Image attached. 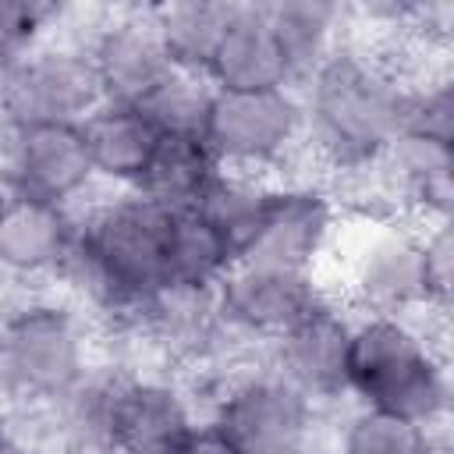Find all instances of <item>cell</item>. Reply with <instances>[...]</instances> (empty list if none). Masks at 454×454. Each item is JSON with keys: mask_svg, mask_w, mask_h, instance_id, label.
<instances>
[{"mask_svg": "<svg viewBox=\"0 0 454 454\" xmlns=\"http://www.w3.org/2000/svg\"><path fill=\"white\" fill-rule=\"evenodd\" d=\"M298 92L309 163L326 181H337L380 163L401 142L411 124L419 82L380 46L355 35L323 60Z\"/></svg>", "mask_w": 454, "mask_h": 454, "instance_id": "6da1fadb", "label": "cell"}, {"mask_svg": "<svg viewBox=\"0 0 454 454\" xmlns=\"http://www.w3.org/2000/svg\"><path fill=\"white\" fill-rule=\"evenodd\" d=\"M92 365V319L57 287H21L0 326V376L11 411L53 415Z\"/></svg>", "mask_w": 454, "mask_h": 454, "instance_id": "7a4b0ae2", "label": "cell"}, {"mask_svg": "<svg viewBox=\"0 0 454 454\" xmlns=\"http://www.w3.org/2000/svg\"><path fill=\"white\" fill-rule=\"evenodd\" d=\"M348 401L429 429L454 419L443 351L422 330L419 316H355Z\"/></svg>", "mask_w": 454, "mask_h": 454, "instance_id": "3957f363", "label": "cell"}, {"mask_svg": "<svg viewBox=\"0 0 454 454\" xmlns=\"http://www.w3.org/2000/svg\"><path fill=\"white\" fill-rule=\"evenodd\" d=\"M206 411L245 454H312L319 404L294 387L270 355L213 358Z\"/></svg>", "mask_w": 454, "mask_h": 454, "instance_id": "277c9868", "label": "cell"}, {"mask_svg": "<svg viewBox=\"0 0 454 454\" xmlns=\"http://www.w3.org/2000/svg\"><path fill=\"white\" fill-rule=\"evenodd\" d=\"M333 298L355 316H422V245L411 220L348 216L330 255Z\"/></svg>", "mask_w": 454, "mask_h": 454, "instance_id": "5b68a950", "label": "cell"}, {"mask_svg": "<svg viewBox=\"0 0 454 454\" xmlns=\"http://www.w3.org/2000/svg\"><path fill=\"white\" fill-rule=\"evenodd\" d=\"M206 145L223 170H241L255 177L298 174L305 153V106L298 89L270 92H223L213 89L206 128Z\"/></svg>", "mask_w": 454, "mask_h": 454, "instance_id": "8992f818", "label": "cell"}, {"mask_svg": "<svg viewBox=\"0 0 454 454\" xmlns=\"http://www.w3.org/2000/svg\"><path fill=\"white\" fill-rule=\"evenodd\" d=\"M326 298L330 284H323L319 273L262 259H238L216 284V319L223 344L234 355H266Z\"/></svg>", "mask_w": 454, "mask_h": 454, "instance_id": "52a82bcc", "label": "cell"}, {"mask_svg": "<svg viewBox=\"0 0 454 454\" xmlns=\"http://www.w3.org/2000/svg\"><path fill=\"white\" fill-rule=\"evenodd\" d=\"M4 92V124H82L96 114L103 85L92 64V53L74 35L60 32L32 53L0 64Z\"/></svg>", "mask_w": 454, "mask_h": 454, "instance_id": "ba28073f", "label": "cell"}, {"mask_svg": "<svg viewBox=\"0 0 454 454\" xmlns=\"http://www.w3.org/2000/svg\"><path fill=\"white\" fill-rule=\"evenodd\" d=\"M71 35L89 46L106 103L142 110L177 71L156 28L153 4L89 11L85 28H82V14H74Z\"/></svg>", "mask_w": 454, "mask_h": 454, "instance_id": "9c48e42d", "label": "cell"}, {"mask_svg": "<svg viewBox=\"0 0 454 454\" xmlns=\"http://www.w3.org/2000/svg\"><path fill=\"white\" fill-rule=\"evenodd\" d=\"M96 192L82 124H4V195L82 209Z\"/></svg>", "mask_w": 454, "mask_h": 454, "instance_id": "30bf717a", "label": "cell"}, {"mask_svg": "<svg viewBox=\"0 0 454 454\" xmlns=\"http://www.w3.org/2000/svg\"><path fill=\"white\" fill-rule=\"evenodd\" d=\"M344 220L348 213L333 184L323 174L298 170V174L273 177L259 241L252 255L245 259H262V262H280L291 270L319 273V266L337 248Z\"/></svg>", "mask_w": 454, "mask_h": 454, "instance_id": "8fae6325", "label": "cell"}, {"mask_svg": "<svg viewBox=\"0 0 454 454\" xmlns=\"http://www.w3.org/2000/svg\"><path fill=\"white\" fill-rule=\"evenodd\" d=\"M202 419L188 383L167 369H128L121 372L110 447L114 454H174L192 426Z\"/></svg>", "mask_w": 454, "mask_h": 454, "instance_id": "7c38bea8", "label": "cell"}, {"mask_svg": "<svg viewBox=\"0 0 454 454\" xmlns=\"http://www.w3.org/2000/svg\"><path fill=\"white\" fill-rule=\"evenodd\" d=\"M351 330L355 312H348L330 291V298L319 301L298 326H291L266 355L319 408H333L348 401Z\"/></svg>", "mask_w": 454, "mask_h": 454, "instance_id": "4fadbf2b", "label": "cell"}, {"mask_svg": "<svg viewBox=\"0 0 454 454\" xmlns=\"http://www.w3.org/2000/svg\"><path fill=\"white\" fill-rule=\"evenodd\" d=\"M78 231V209L4 195L0 262L11 284L53 287Z\"/></svg>", "mask_w": 454, "mask_h": 454, "instance_id": "5bb4252c", "label": "cell"}, {"mask_svg": "<svg viewBox=\"0 0 454 454\" xmlns=\"http://www.w3.org/2000/svg\"><path fill=\"white\" fill-rule=\"evenodd\" d=\"M209 85L223 92L294 89V74L270 18V4H234L231 25L209 64Z\"/></svg>", "mask_w": 454, "mask_h": 454, "instance_id": "9a60e30c", "label": "cell"}, {"mask_svg": "<svg viewBox=\"0 0 454 454\" xmlns=\"http://www.w3.org/2000/svg\"><path fill=\"white\" fill-rule=\"evenodd\" d=\"M82 131L99 188L106 192H135L145 181L149 163L163 142V131L145 110L121 103H103L82 121Z\"/></svg>", "mask_w": 454, "mask_h": 454, "instance_id": "2e32d148", "label": "cell"}, {"mask_svg": "<svg viewBox=\"0 0 454 454\" xmlns=\"http://www.w3.org/2000/svg\"><path fill=\"white\" fill-rule=\"evenodd\" d=\"M270 18L284 43L294 89H301L305 78L323 60H330L348 39H355V7H344V4L280 0V4H270Z\"/></svg>", "mask_w": 454, "mask_h": 454, "instance_id": "e0dca14e", "label": "cell"}, {"mask_svg": "<svg viewBox=\"0 0 454 454\" xmlns=\"http://www.w3.org/2000/svg\"><path fill=\"white\" fill-rule=\"evenodd\" d=\"M220 160L202 135H163L145 181L135 188L170 213L195 209L220 174Z\"/></svg>", "mask_w": 454, "mask_h": 454, "instance_id": "ac0fdd59", "label": "cell"}, {"mask_svg": "<svg viewBox=\"0 0 454 454\" xmlns=\"http://www.w3.org/2000/svg\"><path fill=\"white\" fill-rule=\"evenodd\" d=\"M234 4L231 0H170L153 4L156 28L163 35V46L177 71L209 78V64L216 57V46L231 25Z\"/></svg>", "mask_w": 454, "mask_h": 454, "instance_id": "d6986e66", "label": "cell"}, {"mask_svg": "<svg viewBox=\"0 0 454 454\" xmlns=\"http://www.w3.org/2000/svg\"><path fill=\"white\" fill-rule=\"evenodd\" d=\"M270 188H273V177L220 170L216 181L209 184V192L202 195V202L195 206V213L223 238V245L231 248L234 259L252 255L262 220H266Z\"/></svg>", "mask_w": 454, "mask_h": 454, "instance_id": "ffe728a7", "label": "cell"}, {"mask_svg": "<svg viewBox=\"0 0 454 454\" xmlns=\"http://www.w3.org/2000/svg\"><path fill=\"white\" fill-rule=\"evenodd\" d=\"M234 262L238 259L231 255L223 238L195 209L174 213L170 241H167V284L216 291V284L227 277Z\"/></svg>", "mask_w": 454, "mask_h": 454, "instance_id": "44dd1931", "label": "cell"}, {"mask_svg": "<svg viewBox=\"0 0 454 454\" xmlns=\"http://www.w3.org/2000/svg\"><path fill=\"white\" fill-rule=\"evenodd\" d=\"M433 436L436 429L422 422H411L380 408L351 404L337 426L333 454H429Z\"/></svg>", "mask_w": 454, "mask_h": 454, "instance_id": "7402d4cb", "label": "cell"}, {"mask_svg": "<svg viewBox=\"0 0 454 454\" xmlns=\"http://www.w3.org/2000/svg\"><path fill=\"white\" fill-rule=\"evenodd\" d=\"M71 7L50 0H4L0 7V64H11L64 32Z\"/></svg>", "mask_w": 454, "mask_h": 454, "instance_id": "603a6c76", "label": "cell"}, {"mask_svg": "<svg viewBox=\"0 0 454 454\" xmlns=\"http://www.w3.org/2000/svg\"><path fill=\"white\" fill-rule=\"evenodd\" d=\"M209 99H213L209 78H199V74H188V71H174L170 82L142 110L153 117V124L163 135H202L206 114H209Z\"/></svg>", "mask_w": 454, "mask_h": 454, "instance_id": "cb8c5ba5", "label": "cell"}, {"mask_svg": "<svg viewBox=\"0 0 454 454\" xmlns=\"http://www.w3.org/2000/svg\"><path fill=\"white\" fill-rule=\"evenodd\" d=\"M419 245L426 312H447L454 319V216L419 223Z\"/></svg>", "mask_w": 454, "mask_h": 454, "instance_id": "d4e9b609", "label": "cell"}, {"mask_svg": "<svg viewBox=\"0 0 454 454\" xmlns=\"http://www.w3.org/2000/svg\"><path fill=\"white\" fill-rule=\"evenodd\" d=\"M174 454H245L213 419H199Z\"/></svg>", "mask_w": 454, "mask_h": 454, "instance_id": "484cf974", "label": "cell"}, {"mask_svg": "<svg viewBox=\"0 0 454 454\" xmlns=\"http://www.w3.org/2000/svg\"><path fill=\"white\" fill-rule=\"evenodd\" d=\"M4 454H39V450H35V443H32L28 436H21L18 429H7V436H4Z\"/></svg>", "mask_w": 454, "mask_h": 454, "instance_id": "4316f807", "label": "cell"}, {"mask_svg": "<svg viewBox=\"0 0 454 454\" xmlns=\"http://www.w3.org/2000/svg\"><path fill=\"white\" fill-rule=\"evenodd\" d=\"M429 454H454V429H436Z\"/></svg>", "mask_w": 454, "mask_h": 454, "instance_id": "83f0119b", "label": "cell"}, {"mask_svg": "<svg viewBox=\"0 0 454 454\" xmlns=\"http://www.w3.org/2000/svg\"><path fill=\"white\" fill-rule=\"evenodd\" d=\"M440 85H443V89H447V96L454 99V60H450V67L440 74Z\"/></svg>", "mask_w": 454, "mask_h": 454, "instance_id": "f1b7e54d", "label": "cell"}, {"mask_svg": "<svg viewBox=\"0 0 454 454\" xmlns=\"http://www.w3.org/2000/svg\"><path fill=\"white\" fill-rule=\"evenodd\" d=\"M447 149H450V163H454V138H450V142H447Z\"/></svg>", "mask_w": 454, "mask_h": 454, "instance_id": "f546056e", "label": "cell"}]
</instances>
